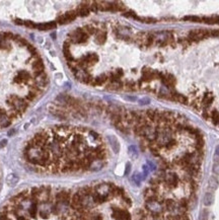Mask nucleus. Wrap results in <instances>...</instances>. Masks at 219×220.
I'll list each match as a JSON object with an SVG mask.
<instances>
[{
	"label": "nucleus",
	"instance_id": "obj_6",
	"mask_svg": "<svg viewBox=\"0 0 219 220\" xmlns=\"http://www.w3.org/2000/svg\"><path fill=\"white\" fill-rule=\"evenodd\" d=\"M71 71L73 72V74H74V76L76 77L77 80H79V81H81V82H84V83L91 84L93 78L84 69H81V68L76 67V68H74L73 70H71Z\"/></svg>",
	"mask_w": 219,
	"mask_h": 220
},
{
	"label": "nucleus",
	"instance_id": "obj_14",
	"mask_svg": "<svg viewBox=\"0 0 219 220\" xmlns=\"http://www.w3.org/2000/svg\"><path fill=\"white\" fill-rule=\"evenodd\" d=\"M57 27V21H49V22H42V24H36V27H38L40 31H49V29H54Z\"/></svg>",
	"mask_w": 219,
	"mask_h": 220
},
{
	"label": "nucleus",
	"instance_id": "obj_5",
	"mask_svg": "<svg viewBox=\"0 0 219 220\" xmlns=\"http://www.w3.org/2000/svg\"><path fill=\"white\" fill-rule=\"evenodd\" d=\"M112 218L114 220H132L131 214L126 207H113L112 208Z\"/></svg>",
	"mask_w": 219,
	"mask_h": 220
},
{
	"label": "nucleus",
	"instance_id": "obj_31",
	"mask_svg": "<svg viewBox=\"0 0 219 220\" xmlns=\"http://www.w3.org/2000/svg\"><path fill=\"white\" fill-rule=\"evenodd\" d=\"M201 19L203 20L204 22H206V24H215V17H207V16H205V17H203V18H201Z\"/></svg>",
	"mask_w": 219,
	"mask_h": 220
},
{
	"label": "nucleus",
	"instance_id": "obj_34",
	"mask_svg": "<svg viewBox=\"0 0 219 220\" xmlns=\"http://www.w3.org/2000/svg\"><path fill=\"white\" fill-rule=\"evenodd\" d=\"M114 73H115V75L118 77L119 79H121V77H123V75H124V72H123L122 69H117L114 71Z\"/></svg>",
	"mask_w": 219,
	"mask_h": 220
},
{
	"label": "nucleus",
	"instance_id": "obj_45",
	"mask_svg": "<svg viewBox=\"0 0 219 220\" xmlns=\"http://www.w3.org/2000/svg\"><path fill=\"white\" fill-rule=\"evenodd\" d=\"M218 125H219V122H218Z\"/></svg>",
	"mask_w": 219,
	"mask_h": 220
},
{
	"label": "nucleus",
	"instance_id": "obj_3",
	"mask_svg": "<svg viewBox=\"0 0 219 220\" xmlns=\"http://www.w3.org/2000/svg\"><path fill=\"white\" fill-rule=\"evenodd\" d=\"M88 41V35L83 29H76L68 36V42L73 44H84Z\"/></svg>",
	"mask_w": 219,
	"mask_h": 220
},
{
	"label": "nucleus",
	"instance_id": "obj_2",
	"mask_svg": "<svg viewBox=\"0 0 219 220\" xmlns=\"http://www.w3.org/2000/svg\"><path fill=\"white\" fill-rule=\"evenodd\" d=\"M7 105L12 107L13 111L17 112L18 114L21 115L27 109L29 104L22 98L16 97V95H10L7 100Z\"/></svg>",
	"mask_w": 219,
	"mask_h": 220
},
{
	"label": "nucleus",
	"instance_id": "obj_28",
	"mask_svg": "<svg viewBox=\"0 0 219 220\" xmlns=\"http://www.w3.org/2000/svg\"><path fill=\"white\" fill-rule=\"evenodd\" d=\"M211 119H212V122H213L215 125H218V122H219V113L216 110H214V111L211 112Z\"/></svg>",
	"mask_w": 219,
	"mask_h": 220
},
{
	"label": "nucleus",
	"instance_id": "obj_21",
	"mask_svg": "<svg viewBox=\"0 0 219 220\" xmlns=\"http://www.w3.org/2000/svg\"><path fill=\"white\" fill-rule=\"evenodd\" d=\"M6 183H7V185L9 187H14L18 183V176H15L14 173H10V175H8L7 178H6Z\"/></svg>",
	"mask_w": 219,
	"mask_h": 220
},
{
	"label": "nucleus",
	"instance_id": "obj_27",
	"mask_svg": "<svg viewBox=\"0 0 219 220\" xmlns=\"http://www.w3.org/2000/svg\"><path fill=\"white\" fill-rule=\"evenodd\" d=\"M212 102H213V97H212L210 93H206L204 97V100H203V104L206 107H209L211 106Z\"/></svg>",
	"mask_w": 219,
	"mask_h": 220
},
{
	"label": "nucleus",
	"instance_id": "obj_29",
	"mask_svg": "<svg viewBox=\"0 0 219 220\" xmlns=\"http://www.w3.org/2000/svg\"><path fill=\"white\" fill-rule=\"evenodd\" d=\"M184 19L192 22H201V20H202L199 16H196V15H187V16L184 17Z\"/></svg>",
	"mask_w": 219,
	"mask_h": 220
},
{
	"label": "nucleus",
	"instance_id": "obj_23",
	"mask_svg": "<svg viewBox=\"0 0 219 220\" xmlns=\"http://www.w3.org/2000/svg\"><path fill=\"white\" fill-rule=\"evenodd\" d=\"M219 186V182L217 180V178L215 176H210L209 181H208V188L212 191H215L216 189L218 188Z\"/></svg>",
	"mask_w": 219,
	"mask_h": 220
},
{
	"label": "nucleus",
	"instance_id": "obj_33",
	"mask_svg": "<svg viewBox=\"0 0 219 220\" xmlns=\"http://www.w3.org/2000/svg\"><path fill=\"white\" fill-rule=\"evenodd\" d=\"M208 219V211L207 210H204V211H202L200 215V220H207Z\"/></svg>",
	"mask_w": 219,
	"mask_h": 220
},
{
	"label": "nucleus",
	"instance_id": "obj_25",
	"mask_svg": "<svg viewBox=\"0 0 219 220\" xmlns=\"http://www.w3.org/2000/svg\"><path fill=\"white\" fill-rule=\"evenodd\" d=\"M83 29H84V32H85V33L87 34L88 36L95 35V34H97V32L99 31V29H95V27L92 26V24H87V26H85V27H83Z\"/></svg>",
	"mask_w": 219,
	"mask_h": 220
},
{
	"label": "nucleus",
	"instance_id": "obj_13",
	"mask_svg": "<svg viewBox=\"0 0 219 220\" xmlns=\"http://www.w3.org/2000/svg\"><path fill=\"white\" fill-rule=\"evenodd\" d=\"M89 4L90 2H84V3H82L76 10L77 15H79V16H87L90 12Z\"/></svg>",
	"mask_w": 219,
	"mask_h": 220
},
{
	"label": "nucleus",
	"instance_id": "obj_17",
	"mask_svg": "<svg viewBox=\"0 0 219 220\" xmlns=\"http://www.w3.org/2000/svg\"><path fill=\"white\" fill-rule=\"evenodd\" d=\"M108 140L110 142V144H111L113 150L116 153H118L119 150H120V143H119L118 139L115 136H113V135H110V136H108Z\"/></svg>",
	"mask_w": 219,
	"mask_h": 220
},
{
	"label": "nucleus",
	"instance_id": "obj_4",
	"mask_svg": "<svg viewBox=\"0 0 219 220\" xmlns=\"http://www.w3.org/2000/svg\"><path fill=\"white\" fill-rule=\"evenodd\" d=\"M97 61H99V56L94 53H89L82 57L80 60H78V62H76V66L78 68L85 70L86 68H89L94 65Z\"/></svg>",
	"mask_w": 219,
	"mask_h": 220
},
{
	"label": "nucleus",
	"instance_id": "obj_10",
	"mask_svg": "<svg viewBox=\"0 0 219 220\" xmlns=\"http://www.w3.org/2000/svg\"><path fill=\"white\" fill-rule=\"evenodd\" d=\"M167 100H173V102H181V104L187 105L188 104V97H186L184 95H181V93H177V92H170L168 97H166Z\"/></svg>",
	"mask_w": 219,
	"mask_h": 220
},
{
	"label": "nucleus",
	"instance_id": "obj_16",
	"mask_svg": "<svg viewBox=\"0 0 219 220\" xmlns=\"http://www.w3.org/2000/svg\"><path fill=\"white\" fill-rule=\"evenodd\" d=\"M107 41V32L104 29H99L95 34V42L99 45L104 44Z\"/></svg>",
	"mask_w": 219,
	"mask_h": 220
},
{
	"label": "nucleus",
	"instance_id": "obj_26",
	"mask_svg": "<svg viewBox=\"0 0 219 220\" xmlns=\"http://www.w3.org/2000/svg\"><path fill=\"white\" fill-rule=\"evenodd\" d=\"M137 88V84L134 81H127L126 83H124V89L128 91H135Z\"/></svg>",
	"mask_w": 219,
	"mask_h": 220
},
{
	"label": "nucleus",
	"instance_id": "obj_24",
	"mask_svg": "<svg viewBox=\"0 0 219 220\" xmlns=\"http://www.w3.org/2000/svg\"><path fill=\"white\" fill-rule=\"evenodd\" d=\"M10 124H11V120L9 119L7 114L4 113L0 116V126H1V127H7Z\"/></svg>",
	"mask_w": 219,
	"mask_h": 220
},
{
	"label": "nucleus",
	"instance_id": "obj_7",
	"mask_svg": "<svg viewBox=\"0 0 219 220\" xmlns=\"http://www.w3.org/2000/svg\"><path fill=\"white\" fill-rule=\"evenodd\" d=\"M76 17H77L76 11L75 10L68 11V12L64 13L62 15H59L58 18H57V22L60 24H68V22L73 21Z\"/></svg>",
	"mask_w": 219,
	"mask_h": 220
},
{
	"label": "nucleus",
	"instance_id": "obj_18",
	"mask_svg": "<svg viewBox=\"0 0 219 220\" xmlns=\"http://www.w3.org/2000/svg\"><path fill=\"white\" fill-rule=\"evenodd\" d=\"M107 88L110 89V90H119V89L124 88V83H123L121 80L110 82L108 85H107Z\"/></svg>",
	"mask_w": 219,
	"mask_h": 220
},
{
	"label": "nucleus",
	"instance_id": "obj_12",
	"mask_svg": "<svg viewBox=\"0 0 219 220\" xmlns=\"http://www.w3.org/2000/svg\"><path fill=\"white\" fill-rule=\"evenodd\" d=\"M62 51H63L64 57H65L66 61H67L68 63H72V62H74V58H73V56H72V54H71L70 45H69V42H68V41H66V42L64 43L63 48H62Z\"/></svg>",
	"mask_w": 219,
	"mask_h": 220
},
{
	"label": "nucleus",
	"instance_id": "obj_20",
	"mask_svg": "<svg viewBox=\"0 0 219 220\" xmlns=\"http://www.w3.org/2000/svg\"><path fill=\"white\" fill-rule=\"evenodd\" d=\"M17 75L21 78L22 83H29V81L31 80V74H29V72H27L26 70L19 71V72L17 73Z\"/></svg>",
	"mask_w": 219,
	"mask_h": 220
},
{
	"label": "nucleus",
	"instance_id": "obj_40",
	"mask_svg": "<svg viewBox=\"0 0 219 220\" xmlns=\"http://www.w3.org/2000/svg\"><path fill=\"white\" fill-rule=\"evenodd\" d=\"M203 117H204L205 119H208V118H209L208 112H207V111H204V113H203Z\"/></svg>",
	"mask_w": 219,
	"mask_h": 220
},
{
	"label": "nucleus",
	"instance_id": "obj_39",
	"mask_svg": "<svg viewBox=\"0 0 219 220\" xmlns=\"http://www.w3.org/2000/svg\"><path fill=\"white\" fill-rule=\"evenodd\" d=\"M215 156L219 157V145L216 146V149H215Z\"/></svg>",
	"mask_w": 219,
	"mask_h": 220
},
{
	"label": "nucleus",
	"instance_id": "obj_44",
	"mask_svg": "<svg viewBox=\"0 0 219 220\" xmlns=\"http://www.w3.org/2000/svg\"><path fill=\"white\" fill-rule=\"evenodd\" d=\"M4 113H5V112H4V111H3V110H2V109H1V107H0V116H1V115H2V114H4Z\"/></svg>",
	"mask_w": 219,
	"mask_h": 220
},
{
	"label": "nucleus",
	"instance_id": "obj_8",
	"mask_svg": "<svg viewBox=\"0 0 219 220\" xmlns=\"http://www.w3.org/2000/svg\"><path fill=\"white\" fill-rule=\"evenodd\" d=\"M31 68H33V73L35 75V77L39 76V75H41L42 73L45 72L44 62H43V60L40 57H38V58H36V60H34V62L31 63Z\"/></svg>",
	"mask_w": 219,
	"mask_h": 220
},
{
	"label": "nucleus",
	"instance_id": "obj_38",
	"mask_svg": "<svg viewBox=\"0 0 219 220\" xmlns=\"http://www.w3.org/2000/svg\"><path fill=\"white\" fill-rule=\"evenodd\" d=\"M210 35L213 37H219V29H215V31H212L210 33Z\"/></svg>",
	"mask_w": 219,
	"mask_h": 220
},
{
	"label": "nucleus",
	"instance_id": "obj_11",
	"mask_svg": "<svg viewBox=\"0 0 219 220\" xmlns=\"http://www.w3.org/2000/svg\"><path fill=\"white\" fill-rule=\"evenodd\" d=\"M42 92L43 91L41 90L40 88H38L36 85H33V86H31V88H29V92H27V95H26V97L27 100H29V102H34L36 97H40Z\"/></svg>",
	"mask_w": 219,
	"mask_h": 220
},
{
	"label": "nucleus",
	"instance_id": "obj_41",
	"mask_svg": "<svg viewBox=\"0 0 219 220\" xmlns=\"http://www.w3.org/2000/svg\"><path fill=\"white\" fill-rule=\"evenodd\" d=\"M6 144V140H2V141H0V147H3L4 145Z\"/></svg>",
	"mask_w": 219,
	"mask_h": 220
},
{
	"label": "nucleus",
	"instance_id": "obj_22",
	"mask_svg": "<svg viewBox=\"0 0 219 220\" xmlns=\"http://www.w3.org/2000/svg\"><path fill=\"white\" fill-rule=\"evenodd\" d=\"M214 202V195L212 193H206L203 197V204L205 206H210Z\"/></svg>",
	"mask_w": 219,
	"mask_h": 220
},
{
	"label": "nucleus",
	"instance_id": "obj_19",
	"mask_svg": "<svg viewBox=\"0 0 219 220\" xmlns=\"http://www.w3.org/2000/svg\"><path fill=\"white\" fill-rule=\"evenodd\" d=\"M104 166V160H94V161L91 162L90 166H89V169L90 171H99V169H102V167Z\"/></svg>",
	"mask_w": 219,
	"mask_h": 220
},
{
	"label": "nucleus",
	"instance_id": "obj_37",
	"mask_svg": "<svg viewBox=\"0 0 219 220\" xmlns=\"http://www.w3.org/2000/svg\"><path fill=\"white\" fill-rule=\"evenodd\" d=\"M213 173H215V175H219V164H214Z\"/></svg>",
	"mask_w": 219,
	"mask_h": 220
},
{
	"label": "nucleus",
	"instance_id": "obj_30",
	"mask_svg": "<svg viewBox=\"0 0 219 220\" xmlns=\"http://www.w3.org/2000/svg\"><path fill=\"white\" fill-rule=\"evenodd\" d=\"M129 155L131 156V158L135 159L137 156H138V152H137V149L135 146H130L129 147Z\"/></svg>",
	"mask_w": 219,
	"mask_h": 220
},
{
	"label": "nucleus",
	"instance_id": "obj_1",
	"mask_svg": "<svg viewBox=\"0 0 219 220\" xmlns=\"http://www.w3.org/2000/svg\"><path fill=\"white\" fill-rule=\"evenodd\" d=\"M161 182H163V185L168 189H175L179 187L180 178L175 171H166L163 173V176L159 178Z\"/></svg>",
	"mask_w": 219,
	"mask_h": 220
},
{
	"label": "nucleus",
	"instance_id": "obj_36",
	"mask_svg": "<svg viewBox=\"0 0 219 220\" xmlns=\"http://www.w3.org/2000/svg\"><path fill=\"white\" fill-rule=\"evenodd\" d=\"M149 102H150V100L148 97H144L139 100V104L140 105H147V104H149Z\"/></svg>",
	"mask_w": 219,
	"mask_h": 220
},
{
	"label": "nucleus",
	"instance_id": "obj_32",
	"mask_svg": "<svg viewBox=\"0 0 219 220\" xmlns=\"http://www.w3.org/2000/svg\"><path fill=\"white\" fill-rule=\"evenodd\" d=\"M132 181H133L135 184L138 186V185H140V182H141V176L140 175H138V173H135L133 176H132Z\"/></svg>",
	"mask_w": 219,
	"mask_h": 220
},
{
	"label": "nucleus",
	"instance_id": "obj_42",
	"mask_svg": "<svg viewBox=\"0 0 219 220\" xmlns=\"http://www.w3.org/2000/svg\"><path fill=\"white\" fill-rule=\"evenodd\" d=\"M129 171H130V164L128 163V164H127V166H126V171H125V173L127 175V173H129Z\"/></svg>",
	"mask_w": 219,
	"mask_h": 220
},
{
	"label": "nucleus",
	"instance_id": "obj_9",
	"mask_svg": "<svg viewBox=\"0 0 219 220\" xmlns=\"http://www.w3.org/2000/svg\"><path fill=\"white\" fill-rule=\"evenodd\" d=\"M34 82H35V84L34 85H36L38 88H40L41 90H44V89L48 86V83H49V79H48V75L46 74V73H42L41 75H39V76H36L35 77V80H34Z\"/></svg>",
	"mask_w": 219,
	"mask_h": 220
},
{
	"label": "nucleus",
	"instance_id": "obj_15",
	"mask_svg": "<svg viewBox=\"0 0 219 220\" xmlns=\"http://www.w3.org/2000/svg\"><path fill=\"white\" fill-rule=\"evenodd\" d=\"M108 80H109L108 75H107V74H102V75H99V76L93 78L92 82H91V85L102 86V85H104V83H107V81H108Z\"/></svg>",
	"mask_w": 219,
	"mask_h": 220
},
{
	"label": "nucleus",
	"instance_id": "obj_43",
	"mask_svg": "<svg viewBox=\"0 0 219 220\" xmlns=\"http://www.w3.org/2000/svg\"><path fill=\"white\" fill-rule=\"evenodd\" d=\"M215 17V24H219V16H214Z\"/></svg>",
	"mask_w": 219,
	"mask_h": 220
},
{
	"label": "nucleus",
	"instance_id": "obj_35",
	"mask_svg": "<svg viewBox=\"0 0 219 220\" xmlns=\"http://www.w3.org/2000/svg\"><path fill=\"white\" fill-rule=\"evenodd\" d=\"M181 43L184 47H187L188 45L191 44V41L189 40V38H185V39H182V40H181Z\"/></svg>",
	"mask_w": 219,
	"mask_h": 220
}]
</instances>
